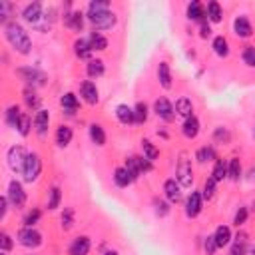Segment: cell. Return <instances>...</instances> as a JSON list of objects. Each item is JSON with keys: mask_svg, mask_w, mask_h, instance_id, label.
<instances>
[{"mask_svg": "<svg viewBox=\"0 0 255 255\" xmlns=\"http://www.w3.org/2000/svg\"><path fill=\"white\" fill-rule=\"evenodd\" d=\"M74 225V210L72 208H66L64 214H62V229H70Z\"/></svg>", "mask_w": 255, "mask_h": 255, "instance_id": "cell-48", "label": "cell"}, {"mask_svg": "<svg viewBox=\"0 0 255 255\" xmlns=\"http://www.w3.org/2000/svg\"><path fill=\"white\" fill-rule=\"evenodd\" d=\"M40 174H42V160H40V156L36 154V151H30L28 158H26V164H24V172H22L24 182L32 183V182H36L40 178Z\"/></svg>", "mask_w": 255, "mask_h": 255, "instance_id": "cell-4", "label": "cell"}, {"mask_svg": "<svg viewBox=\"0 0 255 255\" xmlns=\"http://www.w3.org/2000/svg\"><path fill=\"white\" fill-rule=\"evenodd\" d=\"M30 128H32V118H30L28 114H24V112H22V118H20V122H18V128H16V130H18V134H20V136H24V138H26V136L30 134Z\"/></svg>", "mask_w": 255, "mask_h": 255, "instance_id": "cell-44", "label": "cell"}, {"mask_svg": "<svg viewBox=\"0 0 255 255\" xmlns=\"http://www.w3.org/2000/svg\"><path fill=\"white\" fill-rule=\"evenodd\" d=\"M147 104L146 102H138L136 108H134V116H136V124H146L147 120Z\"/></svg>", "mask_w": 255, "mask_h": 255, "instance_id": "cell-41", "label": "cell"}, {"mask_svg": "<svg viewBox=\"0 0 255 255\" xmlns=\"http://www.w3.org/2000/svg\"><path fill=\"white\" fill-rule=\"evenodd\" d=\"M182 134H183L187 140L197 138V134H199V120H197L195 116L185 118V122H183V126H182Z\"/></svg>", "mask_w": 255, "mask_h": 255, "instance_id": "cell-21", "label": "cell"}, {"mask_svg": "<svg viewBox=\"0 0 255 255\" xmlns=\"http://www.w3.org/2000/svg\"><path fill=\"white\" fill-rule=\"evenodd\" d=\"M16 74L28 84V88H40L48 82V76L44 72H40L38 68H32V66H24V68H18Z\"/></svg>", "mask_w": 255, "mask_h": 255, "instance_id": "cell-3", "label": "cell"}, {"mask_svg": "<svg viewBox=\"0 0 255 255\" xmlns=\"http://www.w3.org/2000/svg\"><path fill=\"white\" fill-rule=\"evenodd\" d=\"M40 216H42V214H40V210H36V208H34L32 212H28L26 218H24V227H34V225L38 223Z\"/></svg>", "mask_w": 255, "mask_h": 255, "instance_id": "cell-47", "label": "cell"}, {"mask_svg": "<svg viewBox=\"0 0 255 255\" xmlns=\"http://www.w3.org/2000/svg\"><path fill=\"white\" fill-rule=\"evenodd\" d=\"M203 249H206V253L208 255H214L219 247H218V243H216V237L214 235H208L206 237V241H203Z\"/></svg>", "mask_w": 255, "mask_h": 255, "instance_id": "cell-49", "label": "cell"}, {"mask_svg": "<svg viewBox=\"0 0 255 255\" xmlns=\"http://www.w3.org/2000/svg\"><path fill=\"white\" fill-rule=\"evenodd\" d=\"M4 36L6 40L10 42V46L16 50V52L20 54H30L32 50V40L28 36V32L18 24V22H6L4 24Z\"/></svg>", "mask_w": 255, "mask_h": 255, "instance_id": "cell-1", "label": "cell"}, {"mask_svg": "<svg viewBox=\"0 0 255 255\" xmlns=\"http://www.w3.org/2000/svg\"><path fill=\"white\" fill-rule=\"evenodd\" d=\"M106 8H110V2H90L88 4V10H106Z\"/></svg>", "mask_w": 255, "mask_h": 255, "instance_id": "cell-54", "label": "cell"}, {"mask_svg": "<svg viewBox=\"0 0 255 255\" xmlns=\"http://www.w3.org/2000/svg\"><path fill=\"white\" fill-rule=\"evenodd\" d=\"M124 168L130 172V176H132L134 180H138L142 174H146V172L151 170V162L146 160V158H140V156H132V158L126 160Z\"/></svg>", "mask_w": 255, "mask_h": 255, "instance_id": "cell-7", "label": "cell"}, {"mask_svg": "<svg viewBox=\"0 0 255 255\" xmlns=\"http://www.w3.org/2000/svg\"><path fill=\"white\" fill-rule=\"evenodd\" d=\"M201 208H203V195L199 191H191L185 199V216L193 219L201 214Z\"/></svg>", "mask_w": 255, "mask_h": 255, "instance_id": "cell-11", "label": "cell"}, {"mask_svg": "<svg viewBox=\"0 0 255 255\" xmlns=\"http://www.w3.org/2000/svg\"><path fill=\"white\" fill-rule=\"evenodd\" d=\"M154 112L158 118H162L164 122H172L176 118V108L172 106V102L166 98H158L154 102Z\"/></svg>", "mask_w": 255, "mask_h": 255, "instance_id": "cell-10", "label": "cell"}, {"mask_svg": "<svg viewBox=\"0 0 255 255\" xmlns=\"http://www.w3.org/2000/svg\"><path fill=\"white\" fill-rule=\"evenodd\" d=\"M24 102H26V106L30 110L40 106V98L36 94V88H24Z\"/></svg>", "mask_w": 255, "mask_h": 255, "instance_id": "cell-39", "label": "cell"}, {"mask_svg": "<svg viewBox=\"0 0 255 255\" xmlns=\"http://www.w3.org/2000/svg\"><path fill=\"white\" fill-rule=\"evenodd\" d=\"M176 116H183V118H189L193 116V104H191V100L189 98H180L176 102Z\"/></svg>", "mask_w": 255, "mask_h": 255, "instance_id": "cell-24", "label": "cell"}, {"mask_svg": "<svg viewBox=\"0 0 255 255\" xmlns=\"http://www.w3.org/2000/svg\"><path fill=\"white\" fill-rule=\"evenodd\" d=\"M60 106H62V108H64L68 114H74V112L78 110V106H80L78 96H76V94H72V92L64 94V96L60 98Z\"/></svg>", "mask_w": 255, "mask_h": 255, "instance_id": "cell-25", "label": "cell"}, {"mask_svg": "<svg viewBox=\"0 0 255 255\" xmlns=\"http://www.w3.org/2000/svg\"><path fill=\"white\" fill-rule=\"evenodd\" d=\"M20 118H22V112H20V108L18 106H8V110H6V114H4V120H6V124L10 126V128H18V122H20Z\"/></svg>", "mask_w": 255, "mask_h": 255, "instance_id": "cell-36", "label": "cell"}, {"mask_svg": "<svg viewBox=\"0 0 255 255\" xmlns=\"http://www.w3.org/2000/svg\"><path fill=\"white\" fill-rule=\"evenodd\" d=\"M12 239H10V235L8 233H2V235H0V247H2V251L6 253V251H10L12 249Z\"/></svg>", "mask_w": 255, "mask_h": 255, "instance_id": "cell-52", "label": "cell"}, {"mask_svg": "<svg viewBox=\"0 0 255 255\" xmlns=\"http://www.w3.org/2000/svg\"><path fill=\"white\" fill-rule=\"evenodd\" d=\"M74 52H76V56H78L80 60H88V62H90V56H92L94 50H92L88 38H78V40L74 42Z\"/></svg>", "mask_w": 255, "mask_h": 255, "instance_id": "cell-18", "label": "cell"}, {"mask_svg": "<svg viewBox=\"0 0 255 255\" xmlns=\"http://www.w3.org/2000/svg\"><path fill=\"white\" fill-rule=\"evenodd\" d=\"M104 72H106V66H104V60H100V58L90 60L86 64V74L90 78H100V76H104Z\"/></svg>", "mask_w": 255, "mask_h": 255, "instance_id": "cell-23", "label": "cell"}, {"mask_svg": "<svg viewBox=\"0 0 255 255\" xmlns=\"http://www.w3.org/2000/svg\"><path fill=\"white\" fill-rule=\"evenodd\" d=\"M210 34H212V28H210V24H208L206 20H203V22H201V36H203V38H208Z\"/></svg>", "mask_w": 255, "mask_h": 255, "instance_id": "cell-55", "label": "cell"}, {"mask_svg": "<svg viewBox=\"0 0 255 255\" xmlns=\"http://www.w3.org/2000/svg\"><path fill=\"white\" fill-rule=\"evenodd\" d=\"M251 255H255V247H253V249H251Z\"/></svg>", "mask_w": 255, "mask_h": 255, "instance_id": "cell-57", "label": "cell"}, {"mask_svg": "<svg viewBox=\"0 0 255 255\" xmlns=\"http://www.w3.org/2000/svg\"><path fill=\"white\" fill-rule=\"evenodd\" d=\"M245 249H247V235L241 231V233L235 235V241L231 245L229 255H245Z\"/></svg>", "mask_w": 255, "mask_h": 255, "instance_id": "cell-33", "label": "cell"}, {"mask_svg": "<svg viewBox=\"0 0 255 255\" xmlns=\"http://www.w3.org/2000/svg\"><path fill=\"white\" fill-rule=\"evenodd\" d=\"M216 185H218V182H216L214 178H208V180H206V183H203V193H201V195L206 197L208 201L216 195Z\"/></svg>", "mask_w": 255, "mask_h": 255, "instance_id": "cell-45", "label": "cell"}, {"mask_svg": "<svg viewBox=\"0 0 255 255\" xmlns=\"http://www.w3.org/2000/svg\"><path fill=\"white\" fill-rule=\"evenodd\" d=\"M116 118H118V120H120V124H124V126H132V124H136L134 108H130L128 104H120V106H116Z\"/></svg>", "mask_w": 255, "mask_h": 255, "instance_id": "cell-16", "label": "cell"}, {"mask_svg": "<svg viewBox=\"0 0 255 255\" xmlns=\"http://www.w3.org/2000/svg\"><path fill=\"white\" fill-rule=\"evenodd\" d=\"M132 182H134V178L130 176V172H128L124 166L114 170V183H116L118 187H128Z\"/></svg>", "mask_w": 255, "mask_h": 255, "instance_id": "cell-27", "label": "cell"}, {"mask_svg": "<svg viewBox=\"0 0 255 255\" xmlns=\"http://www.w3.org/2000/svg\"><path fill=\"white\" fill-rule=\"evenodd\" d=\"M26 158H28V154H26V149L22 147V146H12L10 149H8V154H6V160H8V166H10V170L12 172H24V164H26Z\"/></svg>", "mask_w": 255, "mask_h": 255, "instance_id": "cell-6", "label": "cell"}, {"mask_svg": "<svg viewBox=\"0 0 255 255\" xmlns=\"http://www.w3.org/2000/svg\"><path fill=\"white\" fill-rule=\"evenodd\" d=\"M195 158L201 162V164H206V162H212V160H216V151H214V147H199L197 149V154H195Z\"/></svg>", "mask_w": 255, "mask_h": 255, "instance_id": "cell-43", "label": "cell"}, {"mask_svg": "<svg viewBox=\"0 0 255 255\" xmlns=\"http://www.w3.org/2000/svg\"><path fill=\"white\" fill-rule=\"evenodd\" d=\"M2 255H6V253H2Z\"/></svg>", "mask_w": 255, "mask_h": 255, "instance_id": "cell-59", "label": "cell"}, {"mask_svg": "<svg viewBox=\"0 0 255 255\" xmlns=\"http://www.w3.org/2000/svg\"><path fill=\"white\" fill-rule=\"evenodd\" d=\"M90 247H92L90 237H88V235H80V237H76V239L70 243L68 253H70V255H88V253H90Z\"/></svg>", "mask_w": 255, "mask_h": 255, "instance_id": "cell-15", "label": "cell"}, {"mask_svg": "<svg viewBox=\"0 0 255 255\" xmlns=\"http://www.w3.org/2000/svg\"><path fill=\"white\" fill-rule=\"evenodd\" d=\"M72 138H74V132H72L70 126H60V128L56 130V144H58L60 147H66V146L72 142Z\"/></svg>", "mask_w": 255, "mask_h": 255, "instance_id": "cell-30", "label": "cell"}, {"mask_svg": "<svg viewBox=\"0 0 255 255\" xmlns=\"http://www.w3.org/2000/svg\"><path fill=\"white\" fill-rule=\"evenodd\" d=\"M88 20L96 30H110L116 26V14L106 8V10H88Z\"/></svg>", "mask_w": 255, "mask_h": 255, "instance_id": "cell-2", "label": "cell"}, {"mask_svg": "<svg viewBox=\"0 0 255 255\" xmlns=\"http://www.w3.org/2000/svg\"><path fill=\"white\" fill-rule=\"evenodd\" d=\"M60 201H62V189L58 185H54L52 189L48 191V210H58L60 208Z\"/></svg>", "mask_w": 255, "mask_h": 255, "instance_id": "cell-35", "label": "cell"}, {"mask_svg": "<svg viewBox=\"0 0 255 255\" xmlns=\"http://www.w3.org/2000/svg\"><path fill=\"white\" fill-rule=\"evenodd\" d=\"M212 178L216 182H223L227 178V164L223 160H218L216 166H214V172H212Z\"/></svg>", "mask_w": 255, "mask_h": 255, "instance_id": "cell-40", "label": "cell"}, {"mask_svg": "<svg viewBox=\"0 0 255 255\" xmlns=\"http://www.w3.org/2000/svg\"><path fill=\"white\" fill-rule=\"evenodd\" d=\"M16 237H18V243L24 245V247H28V249L38 247V245L42 243V233L36 231L34 227H22Z\"/></svg>", "mask_w": 255, "mask_h": 255, "instance_id": "cell-8", "label": "cell"}, {"mask_svg": "<svg viewBox=\"0 0 255 255\" xmlns=\"http://www.w3.org/2000/svg\"><path fill=\"white\" fill-rule=\"evenodd\" d=\"M88 42H90V46H92V50H106L108 48V38L106 36H102L100 32H90V36H88Z\"/></svg>", "mask_w": 255, "mask_h": 255, "instance_id": "cell-31", "label": "cell"}, {"mask_svg": "<svg viewBox=\"0 0 255 255\" xmlns=\"http://www.w3.org/2000/svg\"><path fill=\"white\" fill-rule=\"evenodd\" d=\"M253 136H255V130H253Z\"/></svg>", "mask_w": 255, "mask_h": 255, "instance_id": "cell-58", "label": "cell"}, {"mask_svg": "<svg viewBox=\"0 0 255 255\" xmlns=\"http://www.w3.org/2000/svg\"><path fill=\"white\" fill-rule=\"evenodd\" d=\"M170 203L168 201H164V199H160V197H154V212H156V216L158 218H166L168 214H170Z\"/></svg>", "mask_w": 255, "mask_h": 255, "instance_id": "cell-42", "label": "cell"}, {"mask_svg": "<svg viewBox=\"0 0 255 255\" xmlns=\"http://www.w3.org/2000/svg\"><path fill=\"white\" fill-rule=\"evenodd\" d=\"M216 142H221V144H227L229 142V132L223 128V126H219V128H216Z\"/></svg>", "mask_w": 255, "mask_h": 255, "instance_id": "cell-51", "label": "cell"}, {"mask_svg": "<svg viewBox=\"0 0 255 255\" xmlns=\"http://www.w3.org/2000/svg\"><path fill=\"white\" fill-rule=\"evenodd\" d=\"M247 216H249V212H247V208H239L237 212H235V218H233V223L237 225V227H241L245 221H247Z\"/></svg>", "mask_w": 255, "mask_h": 255, "instance_id": "cell-50", "label": "cell"}, {"mask_svg": "<svg viewBox=\"0 0 255 255\" xmlns=\"http://www.w3.org/2000/svg\"><path fill=\"white\" fill-rule=\"evenodd\" d=\"M227 178L233 180V182H239L241 178V162L239 158H231L229 164H227Z\"/></svg>", "mask_w": 255, "mask_h": 255, "instance_id": "cell-38", "label": "cell"}, {"mask_svg": "<svg viewBox=\"0 0 255 255\" xmlns=\"http://www.w3.org/2000/svg\"><path fill=\"white\" fill-rule=\"evenodd\" d=\"M6 197H8V201L12 203L14 208H22L26 203V191H24V187H22V183L18 180H12L8 183V195Z\"/></svg>", "mask_w": 255, "mask_h": 255, "instance_id": "cell-9", "label": "cell"}, {"mask_svg": "<svg viewBox=\"0 0 255 255\" xmlns=\"http://www.w3.org/2000/svg\"><path fill=\"white\" fill-rule=\"evenodd\" d=\"M214 52L219 56V58H227L229 56V42L225 36H216L214 38Z\"/></svg>", "mask_w": 255, "mask_h": 255, "instance_id": "cell-26", "label": "cell"}, {"mask_svg": "<svg viewBox=\"0 0 255 255\" xmlns=\"http://www.w3.org/2000/svg\"><path fill=\"white\" fill-rule=\"evenodd\" d=\"M214 237H216V243H218V247H225V245H229L231 243V229L227 227V225H219L218 229H216V233H214Z\"/></svg>", "mask_w": 255, "mask_h": 255, "instance_id": "cell-28", "label": "cell"}, {"mask_svg": "<svg viewBox=\"0 0 255 255\" xmlns=\"http://www.w3.org/2000/svg\"><path fill=\"white\" fill-rule=\"evenodd\" d=\"M80 94H82L84 102H86V104H90V106L98 104V100H100V92H98L96 84H94V82H90V80L82 82V86H80Z\"/></svg>", "mask_w": 255, "mask_h": 255, "instance_id": "cell-13", "label": "cell"}, {"mask_svg": "<svg viewBox=\"0 0 255 255\" xmlns=\"http://www.w3.org/2000/svg\"><path fill=\"white\" fill-rule=\"evenodd\" d=\"M176 180L180 182L182 187H191V183H193V168L185 154H182V158H180V164L176 170Z\"/></svg>", "mask_w": 255, "mask_h": 255, "instance_id": "cell-5", "label": "cell"}, {"mask_svg": "<svg viewBox=\"0 0 255 255\" xmlns=\"http://www.w3.org/2000/svg\"><path fill=\"white\" fill-rule=\"evenodd\" d=\"M233 30L239 38H249L253 34V28H251V22L245 18V16H237L235 22H233Z\"/></svg>", "mask_w": 255, "mask_h": 255, "instance_id": "cell-20", "label": "cell"}, {"mask_svg": "<svg viewBox=\"0 0 255 255\" xmlns=\"http://www.w3.org/2000/svg\"><path fill=\"white\" fill-rule=\"evenodd\" d=\"M208 18H210V22H214V24H218V22L223 20V10H221L219 2H216V0H212V2L208 4Z\"/></svg>", "mask_w": 255, "mask_h": 255, "instance_id": "cell-37", "label": "cell"}, {"mask_svg": "<svg viewBox=\"0 0 255 255\" xmlns=\"http://www.w3.org/2000/svg\"><path fill=\"white\" fill-rule=\"evenodd\" d=\"M90 140L96 144V146H104L106 144V132L100 124H92L90 126Z\"/></svg>", "mask_w": 255, "mask_h": 255, "instance_id": "cell-34", "label": "cell"}, {"mask_svg": "<svg viewBox=\"0 0 255 255\" xmlns=\"http://www.w3.org/2000/svg\"><path fill=\"white\" fill-rule=\"evenodd\" d=\"M164 193H166V197H168L172 203L182 201V185H180V182H178L176 178L166 180V182H164Z\"/></svg>", "mask_w": 255, "mask_h": 255, "instance_id": "cell-14", "label": "cell"}, {"mask_svg": "<svg viewBox=\"0 0 255 255\" xmlns=\"http://www.w3.org/2000/svg\"><path fill=\"white\" fill-rule=\"evenodd\" d=\"M22 16H24L26 22L38 26V22L44 18V16H42V4H40V2H30V4H26V6L22 8Z\"/></svg>", "mask_w": 255, "mask_h": 255, "instance_id": "cell-12", "label": "cell"}, {"mask_svg": "<svg viewBox=\"0 0 255 255\" xmlns=\"http://www.w3.org/2000/svg\"><path fill=\"white\" fill-rule=\"evenodd\" d=\"M48 126H50V114L46 110H38L36 116H34V128H36V134L38 136H46L48 132Z\"/></svg>", "mask_w": 255, "mask_h": 255, "instance_id": "cell-17", "label": "cell"}, {"mask_svg": "<svg viewBox=\"0 0 255 255\" xmlns=\"http://www.w3.org/2000/svg\"><path fill=\"white\" fill-rule=\"evenodd\" d=\"M104 255H118V251H112V249H110V251H106Z\"/></svg>", "mask_w": 255, "mask_h": 255, "instance_id": "cell-56", "label": "cell"}, {"mask_svg": "<svg viewBox=\"0 0 255 255\" xmlns=\"http://www.w3.org/2000/svg\"><path fill=\"white\" fill-rule=\"evenodd\" d=\"M206 10H203V6H201V2H197V0H191V2L187 4V18L189 20H199V22H203L206 18Z\"/></svg>", "mask_w": 255, "mask_h": 255, "instance_id": "cell-29", "label": "cell"}, {"mask_svg": "<svg viewBox=\"0 0 255 255\" xmlns=\"http://www.w3.org/2000/svg\"><path fill=\"white\" fill-rule=\"evenodd\" d=\"M243 62L249 66V68H255V46H247L243 50V54H241Z\"/></svg>", "mask_w": 255, "mask_h": 255, "instance_id": "cell-46", "label": "cell"}, {"mask_svg": "<svg viewBox=\"0 0 255 255\" xmlns=\"http://www.w3.org/2000/svg\"><path fill=\"white\" fill-rule=\"evenodd\" d=\"M158 80H160L162 88H166V90L172 88L174 82H172V70H170L168 62H160V66H158Z\"/></svg>", "mask_w": 255, "mask_h": 255, "instance_id": "cell-22", "label": "cell"}, {"mask_svg": "<svg viewBox=\"0 0 255 255\" xmlns=\"http://www.w3.org/2000/svg\"><path fill=\"white\" fill-rule=\"evenodd\" d=\"M142 151H144V158L149 160V162H156L160 158V149L149 140H142Z\"/></svg>", "mask_w": 255, "mask_h": 255, "instance_id": "cell-32", "label": "cell"}, {"mask_svg": "<svg viewBox=\"0 0 255 255\" xmlns=\"http://www.w3.org/2000/svg\"><path fill=\"white\" fill-rule=\"evenodd\" d=\"M6 212H8V197H0V219L6 218Z\"/></svg>", "mask_w": 255, "mask_h": 255, "instance_id": "cell-53", "label": "cell"}, {"mask_svg": "<svg viewBox=\"0 0 255 255\" xmlns=\"http://www.w3.org/2000/svg\"><path fill=\"white\" fill-rule=\"evenodd\" d=\"M64 24H66L68 28H72L74 32H80V30L84 28V14L78 12V10L66 12V14H64Z\"/></svg>", "mask_w": 255, "mask_h": 255, "instance_id": "cell-19", "label": "cell"}]
</instances>
